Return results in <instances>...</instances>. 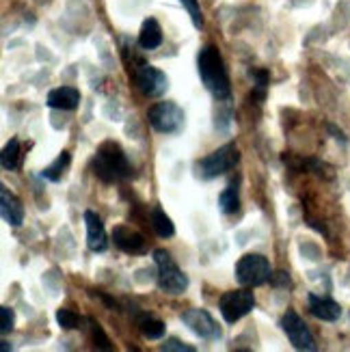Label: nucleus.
<instances>
[{
  "label": "nucleus",
  "instance_id": "25",
  "mask_svg": "<svg viewBox=\"0 0 350 352\" xmlns=\"http://www.w3.org/2000/svg\"><path fill=\"white\" fill-rule=\"evenodd\" d=\"M89 324H91V335H94V342H96V346H98V348H102V350H113V346H111V340L106 338L104 331H102V327L96 322V320H89Z\"/></svg>",
  "mask_w": 350,
  "mask_h": 352
},
{
  "label": "nucleus",
  "instance_id": "2",
  "mask_svg": "<svg viewBox=\"0 0 350 352\" xmlns=\"http://www.w3.org/2000/svg\"><path fill=\"white\" fill-rule=\"evenodd\" d=\"M91 169H94V175L102 179L104 184L130 179L134 173L126 151L121 149L119 143H113V141H106L98 147L96 156L91 158Z\"/></svg>",
  "mask_w": 350,
  "mask_h": 352
},
{
  "label": "nucleus",
  "instance_id": "5",
  "mask_svg": "<svg viewBox=\"0 0 350 352\" xmlns=\"http://www.w3.org/2000/svg\"><path fill=\"white\" fill-rule=\"evenodd\" d=\"M149 126L160 134H179L186 126V115L175 102H156L147 111Z\"/></svg>",
  "mask_w": 350,
  "mask_h": 352
},
{
  "label": "nucleus",
  "instance_id": "24",
  "mask_svg": "<svg viewBox=\"0 0 350 352\" xmlns=\"http://www.w3.org/2000/svg\"><path fill=\"white\" fill-rule=\"evenodd\" d=\"M179 5L184 7L193 20L195 28H201L204 26V15H201V7H199V0H179Z\"/></svg>",
  "mask_w": 350,
  "mask_h": 352
},
{
  "label": "nucleus",
  "instance_id": "18",
  "mask_svg": "<svg viewBox=\"0 0 350 352\" xmlns=\"http://www.w3.org/2000/svg\"><path fill=\"white\" fill-rule=\"evenodd\" d=\"M219 208L223 214H236L240 208V192H238V179H232L219 195Z\"/></svg>",
  "mask_w": 350,
  "mask_h": 352
},
{
  "label": "nucleus",
  "instance_id": "26",
  "mask_svg": "<svg viewBox=\"0 0 350 352\" xmlns=\"http://www.w3.org/2000/svg\"><path fill=\"white\" fill-rule=\"evenodd\" d=\"M13 322H15V314L11 307H0V333L7 335L9 331H13Z\"/></svg>",
  "mask_w": 350,
  "mask_h": 352
},
{
  "label": "nucleus",
  "instance_id": "19",
  "mask_svg": "<svg viewBox=\"0 0 350 352\" xmlns=\"http://www.w3.org/2000/svg\"><path fill=\"white\" fill-rule=\"evenodd\" d=\"M151 227H154V232L160 236V238H171V236H175V225H173V221L166 217V212L160 208V206H156L154 210H151Z\"/></svg>",
  "mask_w": 350,
  "mask_h": 352
},
{
  "label": "nucleus",
  "instance_id": "10",
  "mask_svg": "<svg viewBox=\"0 0 350 352\" xmlns=\"http://www.w3.org/2000/svg\"><path fill=\"white\" fill-rule=\"evenodd\" d=\"M182 322H184L197 338H201L206 342H217L221 340V327L217 324V320L212 318L206 309H186L182 314Z\"/></svg>",
  "mask_w": 350,
  "mask_h": 352
},
{
  "label": "nucleus",
  "instance_id": "27",
  "mask_svg": "<svg viewBox=\"0 0 350 352\" xmlns=\"http://www.w3.org/2000/svg\"><path fill=\"white\" fill-rule=\"evenodd\" d=\"M160 350H164V352H195V346H188V344H182L179 340H175V338H171V340H166L162 346H160Z\"/></svg>",
  "mask_w": 350,
  "mask_h": 352
},
{
  "label": "nucleus",
  "instance_id": "9",
  "mask_svg": "<svg viewBox=\"0 0 350 352\" xmlns=\"http://www.w3.org/2000/svg\"><path fill=\"white\" fill-rule=\"evenodd\" d=\"M281 329L283 333L287 335V340L292 342V346L296 350H305V352H314L318 346H316V340L309 331V327L303 322V318L296 314V311H285L283 318H281Z\"/></svg>",
  "mask_w": 350,
  "mask_h": 352
},
{
  "label": "nucleus",
  "instance_id": "12",
  "mask_svg": "<svg viewBox=\"0 0 350 352\" xmlns=\"http://www.w3.org/2000/svg\"><path fill=\"white\" fill-rule=\"evenodd\" d=\"M85 225H87V247L94 253H104L109 249V236H106V229L102 219L94 210L85 212Z\"/></svg>",
  "mask_w": 350,
  "mask_h": 352
},
{
  "label": "nucleus",
  "instance_id": "14",
  "mask_svg": "<svg viewBox=\"0 0 350 352\" xmlns=\"http://www.w3.org/2000/svg\"><path fill=\"white\" fill-rule=\"evenodd\" d=\"M307 302H309L311 316L318 318V320H322V322H336V320H340V316H342V307L329 296L309 294Z\"/></svg>",
  "mask_w": 350,
  "mask_h": 352
},
{
  "label": "nucleus",
  "instance_id": "23",
  "mask_svg": "<svg viewBox=\"0 0 350 352\" xmlns=\"http://www.w3.org/2000/svg\"><path fill=\"white\" fill-rule=\"evenodd\" d=\"M56 322L61 329H65V331H74V329H80V318L78 314H74L72 309H58L56 311Z\"/></svg>",
  "mask_w": 350,
  "mask_h": 352
},
{
  "label": "nucleus",
  "instance_id": "13",
  "mask_svg": "<svg viewBox=\"0 0 350 352\" xmlns=\"http://www.w3.org/2000/svg\"><path fill=\"white\" fill-rule=\"evenodd\" d=\"M0 214L3 221L11 227H20L24 223V206L9 188H0Z\"/></svg>",
  "mask_w": 350,
  "mask_h": 352
},
{
  "label": "nucleus",
  "instance_id": "1",
  "mask_svg": "<svg viewBox=\"0 0 350 352\" xmlns=\"http://www.w3.org/2000/svg\"><path fill=\"white\" fill-rule=\"evenodd\" d=\"M197 72H199V78L212 98L225 104L232 102L230 74H227L223 54L219 52L217 45L208 43L199 50V54H197Z\"/></svg>",
  "mask_w": 350,
  "mask_h": 352
},
{
  "label": "nucleus",
  "instance_id": "7",
  "mask_svg": "<svg viewBox=\"0 0 350 352\" xmlns=\"http://www.w3.org/2000/svg\"><path fill=\"white\" fill-rule=\"evenodd\" d=\"M219 309H221V316L227 324H236L238 320H242L247 314H251L255 309V294L249 287L225 292L219 298Z\"/></svg>",
  "mask_w": 350,
  "mask_h": 352
},
{
  "label": "nucleus",
  "instance_id": "28",
  "mask_svg": "<svg viewBox=\"0 0 350 352\" xmlns=\"http://www.w3.org/2000/svg\"><path fill=\"white\" fill-rule=\"evenodd\" d=\"M270 283L275 285V287H290V285H292L290 272H285V270L272 272V274H270Z\"/></svg>",
  "mask_w": 350,
  "mask_h": 352
},
{
  "label": "nucleus",
  "instance_id": "6",
  "mask_svg": "<svg viewBox=\"0 0 350 352\" xmlns=\"http://www.w3.org/2000/svg\"><path fill=\"white\" fill-rule=\"evenodd\" d=\"M270 262L260 253H247L236 264V279L242 287H260L270 281Z\"/></svg>",
  "mask_w": 350,
  "mask_h": 352
},
{
  "label": "nucleus",
  "instance_id": "21",
  "mask_svg": "<svg viewBox=\"0 0 350 352\" xmlns=\"http://www.w3.org/2000/svg\"><path fill=\"white\" fill-rule=\"evenodd\" d=\"M139 327H141V333H143V338H145V340H160L162 335H164V331H166V327H164L162 320L151 318V316H143V320L139 322Z\"/></svg>",
  "mask_w": 350,
  "mask_h": 352
},
{
  "label": "nucleus",
  "instance_id": "20",
  "mask_svg": "<svg viewBox=\"0 0 350 352\" xmlns=\"http://www.w3.org/2000/svg\"><path fill=\"white\" fill-rule=\"evenodd\" d=\"M69 162H72V154H69V151H61L58 158L52 164L45 166V169L39 175L43 179H48V182H61V177L65 175V169L69 166Z\"/></svg>",
  "mask_w": 350,
  "mask_h": 352
},
{
  "label": "nucleus",
  "instance_id": "11",
  "mask_svg": "<svg viewBox=\"0 0 350 352\" xmlns=\"http://www.w3.org/2000/svg\"><path fill=\"white\" fill-rule=\"evenodd\" d=\"M113 240H115V247L128 255L147 253V240L139 232H134V229H130L126 225H117L113 229Z\"/></svg>",
  "mask_w": 350,
  "mask_h": 352
},
{
  "label": "nucleus",
  "instance_id": "16",
  "mask_svg": "<svg viewBox=\"0 0 350 352\" xmlns=\"http://www.w3.org/2000/svg\"><path fill=\"white\" fill-rule=\"evenodd\" d=\"M162 43V28L154 18H147L139 30V45L143 50H156Z\"/></svg>",
  "mask_w": 350,
  "mask_h": 352
},
{
  "label": "nucleus",
  "instance_id": "29",
  "mask_svg": "<svg viewBox=\"0 0 350 352\" xmlns=\"http://www.w3.org/2000/svg\"><path fill=\"white\" fill-rule=\"evenodd\" d=\"M0 350H3V352H9V350H11V344H9L7 340H3V342H0Z\"/></svg>",
  "mask_w": 350,
  "mask_h": 352
},
{
  "label": "nucleus",
  "instance_id": "8",
  "mask_svg": "<svg viewBox=\"0 0 350 352\" xmlns=\"http://www.w3.org/2000/svg\"><path fill=\"white\" fill-rule=\"evenodd\" d=\"M134 82L145 98H160L169 89V78L166 74L149 63H141L134 69Z\"/></svg>",
  "mask_w": 350,
  "mask_h": 352
},
{
  "label": "nucleus",
  "instance_id": "3",
  "mask_svg": "<svg viewBox=\"0 0 350 352\" xmlns=\"http://www.w3.org/2000/svg\"><path fill=\"white\" fill-rule=\"evenodd\" d=\"M154 262L158 268V287L164 294H184L188 287V277L184 274L175 259L171 257V253H166L164 249H156L154 251Z\"/></svg>",
  "mask_w": 350,
  "mask_h": 352
},
{
  "label": "nucleus",
  "instance_id": "17",
  "mask_svg": "<svg viewBox=\"0 0 350 352\" xmlns=\"http://www.w3.org/2000/svg\"><path fill=\"white\" fill-rule=\"evenodd\" d=\"M22 160H24V154H22V145L18 139H11L5 149H3V154H0V162H3V169L5 171H15V169H20L22 166Z\"/></svg>",
  "mask_w": 350,
  "mask_h": 352
},
{
  "label": "nucleus",
  "instance_id": "4",
  "mask_svg": "<svg viewBox=\"0 0 350 352\" xmlns=\"http://www.w3.org/2000/svg\"><path fill=\"white\" fill-rule=\"evenodd\" d=\"M240 160V151L234 143H227L219 149H215L212 154H208L206 158L197 160L195 169H197V175L201 179H215L227 171H232L234 166L238 164Z\"/></svg>",
  "mask_w": 350,
  "mask_h": 352
},
{
  "label": "nucleus",
  "instance_id": "15",
  "mask_svg": "<svg viewBox=\"0 0 350 352\" xmlns=\"http://www.w3.org/2000/svg\"><path fill=\"white\" fill-rule=\"evenodd\" d=\"M50 109H56V111H76L80 104V91L74 89V87H58V89H52L48 94V102Z\"/></svg>",
  "mask_w": 350,
  "mask_h": 352
},
{
  "label": "nucleus",
  "instance_id": "22",
  "mask_svg": "<svg viewBox=\"0 0 350 352\" xmlns=\"http://www.w3.org/2000/svg\"><path fill=\"white\" fill-rule=\"evenodd\" d=\"M251 76H253V80H255L253 98H255V100H260V104H262L264 98H266V89H268V82H270V76H268L266 69H253Z\"/></svg>",
  "mask_w": 350,
  "mask_h": 352
}]
</instances>
